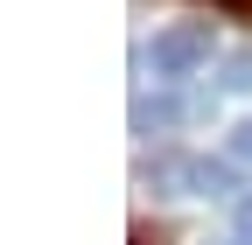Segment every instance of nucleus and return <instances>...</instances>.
<instances>
[{
	"instance_id": "nucleus-1",
	"label": "nucleus",
	"mask_w": 252,
	"mask_h": 245,
	"mask_svg": "<svg viewBox=\"0 0 252 245\" xmlns=\"http://www.w3.org/2000/svg\"><path fill=\"white\" fill-rule=\"evenodd\" d=\"M210 63V28L203 21H168L154 42H140V70H154V77H196Z\"/></svg>"
},
{
	"instance_id": "nucleus-2",
	"label": "nucleus",
	"mask_w": 252,
	"mask_h": 245,
	"mask_svg": "<svg viewBox=\"0 0 252 245\" xmlns=\"http://www.w3.org/2000/svg\"><path fill=\"white\" fill-rule=\"evenodd\" d=\"M147 182L161 196H224V189H238L231 161H210V154H154Z\"/></svg>"
},
{
	"instance_id": "nucleus-3",
	"label": "nucleus",
	"mask_w": 252,
	"mask_h": 245,
	"mask_svg": "<svg viewBox=\"0 0 252 245\" xmlns=\"http://www.w3.org/2000/svg\"><path fill=\"white\" fill-rule=\"evenodd\" d=\"M182 119V105H168V98H140L133 105V133H161V126H175Z\"/></svg>"
},
{
	"instance_id": "nucleus-4",
	"label": "nucleus",
	"mask_w": 252,
	"mask_h": 245,
	"mask_svg": "<svg viewBox=\"0 0 252 245\" xmlns=\"http://www.w3.org/2000/svg\"><path fill=\"white\" fill-rule=\"evenodd\" d=\"M224 91H252V49H231L224 56Z\"/></svg>"
},
{
	"instance_id": "nucleus-5",
	"label": "nucleus",
	"mask_w": 252,
	"mask_h": 245,
	"mask_svg": "<svg viewBox=\"0 0 252 245\" xmlns=\"http://www.w3.org/2000/svg\"><path fill=\"white\" fill-rule=\"evenodd\" d=\"M231 224H238V245H252V189L231 203Z\"/></svg>"
},
{
	"instance_id": "nucleus-6",
	"label": "nucleus",
	"mask_w": 252,
	"mask_h": 245,
	"mask_svg": "<svg viewBox=\"0 0 252 245\" xmlns=\"http://www.w3.org/2000/svg\"><path fill=\"white\" fill-rule=\"evenodd\" d=\"M231 161H252V119H238V126H231Z\"/></svg>"
},
{
	"instance_id": "nucleus-7",
	"label": "nucleus",
	"mask_w": 252,
	"mask_h": 245,
	"mask_svg": "<svg viewBox=\"0 0 252 245\" xmlns=\"http://www.w3.org/2000/svg\"><path fill=\"white\" fill-rule=\"evenodd\" d=\"M231 7H238V0H231Z\"/></svg>"
}]
</instances>
